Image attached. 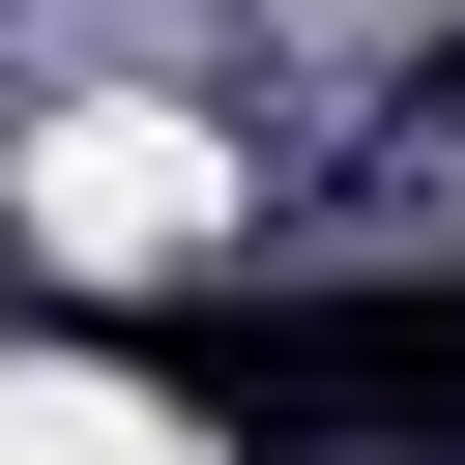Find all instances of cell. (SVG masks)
<instances>
[{"mask_svg":"<svg viewBox=\"0 0 465 465\" xmlns=\"http://www.w3.org/2000/svg\"><path fill=\"white\" fill-rule=\"evenodd\" d=\"M116 378L203 465H465V262H378V291H145Z\"/></svg>","mask_w":465,"mask_h":465,"instance_id":"cell-1","label":"cell"},{"mask_svg":"<svg viewBox=\"0 0 465 465\" xmlns=\"http://www.w3.org/2000/svg\"><path fill=\"white\" fill-rule=\"evenodd\" d=\"M407 116H465V29H407Z\"/></svg>","mask_w":465,"mask_h":465,"instance_id":"cell-2","label":"cell"},{"mask_svg":"<svg viewBox=\"0 0 465 465\" xmlns=\"http://www.w3.org/2000/svg\"><path fill=\"white\" fill-rule=\"evenodd\" d=\"M0 320H29V232H0Z\"/></svg>","mask_w":465,"mask_h":465,"instance_id":"cell-3","label":"cell"}]
</instances>
